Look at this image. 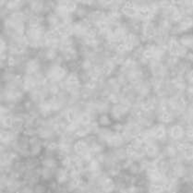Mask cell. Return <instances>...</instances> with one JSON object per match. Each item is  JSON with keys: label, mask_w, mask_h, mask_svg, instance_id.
Returning <instances> with one entry per match:
<instances>
[{"label": "cell", "mask_w": 193, "mask_h": 193, "mask_svg": "<svg viewBox=\"0 0 193 193\" xmlns=\"http://www.w3.org/2000/svg\"><path fill=\"white\" fill-rule=\"evenodd\" d=\"M182 134H183V131H182V129H181L180 128H178V127L173 128V129H172V135L174 136L175 138H178Z\"/></svg>", "instance_id": "1"}]
</instances>
